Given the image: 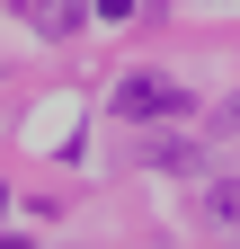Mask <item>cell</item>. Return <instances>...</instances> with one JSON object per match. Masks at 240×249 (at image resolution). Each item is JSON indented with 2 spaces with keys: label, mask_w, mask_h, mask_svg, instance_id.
I'll use <instances>...</instances> for the list:
<instances>
[{
  "label": "cell",
  "mask_w": 240,
  "mask_h": 249,
  "mask_svg": "<svg viewBox=\"0 0 240 249\" xmlns=\"http://www.w3.org/2000/svg\"><path fill=\"white\" fill-rule=\"evenodd\" d=\"M36 27L45 36H80V0H36Z\"/></svg>",
  "instance_id": "obj_3"
},
{
  "label": "cell",
  "mask_w": 240,
  "mask_h": 249,
  "mask_svg": "<svg viewBox=\"0 0 240 249\" xmlns=\"http://www.w3.org/2000/svg\"><path fill=\"white\" fill-rule=\"evenodd\" d=\"M142 160H152V169H178V178H196V169H205V151H196V142H152Z\"/></svg>",
  "instance_id": "obj_2"
},
{
  "label": "cell",
  "mask_w": 240,
  "mask_h": 249,
  "mask_svg": "<svg viewBox=\"0 0 240 249\" xmlns=\"http://www.w3.org/2000/svg\"><path fill=\"white\" fill-rule=\"evenodd\" d=\"M116 116H134V124H152V116H187V89H178L169 71H134L125 89H116Z\"/></svg>",
  "instance_id": "obj_1"
}]
</instances>
